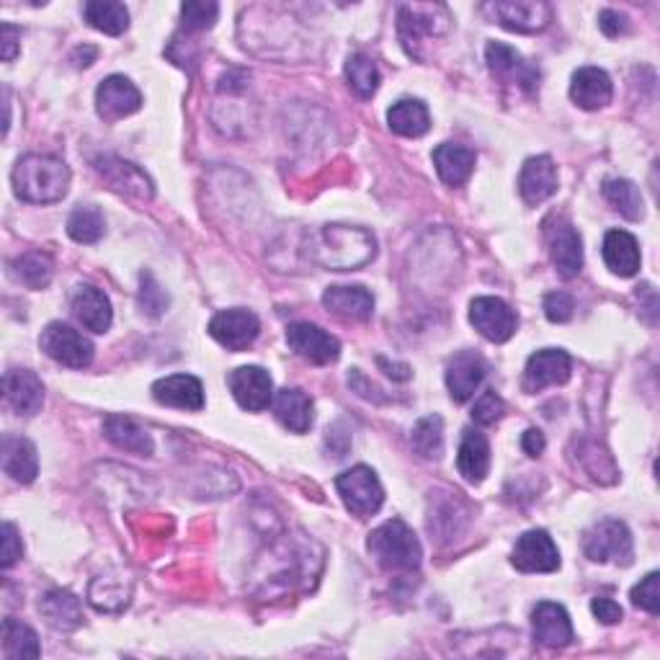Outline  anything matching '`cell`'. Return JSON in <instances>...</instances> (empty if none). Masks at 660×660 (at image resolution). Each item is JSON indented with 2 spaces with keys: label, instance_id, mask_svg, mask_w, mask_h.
<instances>
[{
  "label": "cell",
  "instance_id": "ba28073f",
  "mask_svg": "<svg viewBox=\"0 0 660 660\" xmlns=\"http://www.w3.org/2000/svg\"><path fill=\"white\" fill-rule=\"evenodd\" d=\"M544 238H547L550 258L555 263L557 274L563 279H576L584 269V240L570 220L552 214L544 222Z\"/></svg>",
  "mask_w": 660,
  "mask_h": 660
},
{
  "label": "cell",
  "instance_id": "7dc6e473",
  "mask_svg": "<svg viewBox=\"0 0 660 660\" xmlns=\"http://www.w3.org/2000/svg\"><path fill=\"white\" fill-rule=\"evenodd\" d=\"M21 552H24V547H21V537L16 532V527H13L11 521H5L3 523V559H0L5 570L13 568V565L19 563Z\"/></svg>",
  "mask_w": 660,
  "mask_h": 660
},
{
  "label": "cell",
  "instance_id": "8992f818",
  "mask_svg": "<svg viewBox=\"0 0 660 660\" xmlns=\"http://www.w3.org/2000/svg\"><path fill=\"white\" fill-rule=\"evenodd\" d=\"M449 13L444 5H400L398 9V34L403 42L405 52L421 60V47L426 39H434L447 28Z\"/></svg>",
  "mask_w": 660,
  "mask_h": 660
},
{
  "label": "cell",
  "instance_id": "6da1fadb",
  "mask_svg": "<svg viewBox=\"0 0 660 660\" xmlns=\"http://www.w3.org/2000/svg\"><path fill=\"white\" fill-rule=\"evenodd\" d=\"M13 191L19 199L32 204H52L70 189V168L64 161L55 155L32 153L19 157V163L13 165Z\"/></svg>",
  "mask_w": 660,
  "mask_h": 660
},
{
  "label": "cell",
  "instance_id": "9a60e30c",
  "mask_svg": "<svg viewBox=\"0 0 660 660\" xmlns=\"http://www.w3.org/2000/svg\"><path fill=\"white\" fill-rule=\"evenodd\" d=\"M511 565L521 573H555L559 568V550L544 529H532L516 540Z\"/></svg>",
  "mask_w": 660,
  "mask_h": 660
},
{
  "label": "cell",
  "instance_id": "4fadbf2b",
  "mask_svg": "<svg viewBox=\"0 0 660 660\" xmlns=\"http://www.w3.org/2000/svg\"><path fill=\"white\" fill-rule=\"evenodd\" d=\"M470 322L483 339L491 343H506L514 339L516 328H519V318L508 307L504 299L498 297H475L470 303Z\"/></svg>",
  "mask_w": 660,
  "mask_h": 660
},
{
  "label": "cell",
  "instance_id": "7c38bea8",
  "mask_svg": "<svg viewBox=\"0 0 660 660\" xmlns=\"http://www.w3.org/2000/svg\"><path fill=\"white\" fill-rule=\"evenodd\" d=\"M286 343H290L294 354L315 364V367H328V364L339 362L341 356L339 339L326 333L322 328L313 326V322H292L286 328Z\"/></svg>",
  "mask_w": 660,
  "mask_h": 660
},
{
  "label": "cell",
  "instance_id": "83f0119b",
  "mask_svg": "<svg viewBox=\"0 0 660 660\" xmlns=\"http://www.w3.org/2000/svg\"><path fill=\"white\" fill-rule=\"evenodd\" d=\"M3 472L21 485L34 483L39 475L37 447L24 436L5 434L3 436Z\"/></svg>",
  "mask_w": 660,
  "mask_h": 660
},
{
  "label": "cell",
  "instance_id": "52a82bcc",
  "mask_svg": "<svg viewBox=\"0 0 660 660\" xmlns=\"http://www.w3.org/2000/svg\"><path fill=\"white\" fill-rule=\"evenodd\" d=\"M39 346L52 362L70 369L91 367L93 351H96L81 330L70 328L68 322H49V326L42 330Z\"/></svg>",
  "mask_w": 660,
  "mask_h": 660
},
{
  "label": "cell",
  "instance_id": "3957f363",
  "mask_svg": "<svg viewBox=\"0 0 660 660\" xmlns=\"http://www.w3.org/2000/svg\"><path fill=\"white\" fill-rule=\"evenodd\" d=\"M367 550L385 570L411 573L421 568V542L403 519H390L382 527H377L369 534Z\"/></svg>",
  "mask_w": 660,
  "mask_h": 660
},
{
  "label": "cell",
  "instance_id": "ac0fdd59",
  "mask_svg": "<svg viewBox=\"0 0 660 660\" xmlns=\"http://www.w3.org/2000/svg\"><path fill=\"white\" fill-rule=\"evenodd\" d=\"M227 385L238 405L250 413L267 411L274 403V382H271L269 372L261 367H238L229 372Z\"/></svg>",
  "mask_w": 660,
  "mask_h": 660
},
{
  "label": "cell",
  "instance_id": "f907efd6",
  "mask_svg": "<svg viewBox=\"0 0 660 660\" xmlns=\"http://www.w3.org/2000/svg\"><path fill=\"white\" fill-rule=\"evenodd\" d=\"M19 39H21V28H16L13 24L0 26V45H3V60L5 62L16 60Z\"/></svg>",
  "mask_w": 660,
  "mask_h": 660
},
{
  "label": "cell",
  "instance_id": "60d3db41",
  "mask_svg": "<svg viewBox=\"0 0 660 660\" xmlns=\"http://www.w3.org/2000/svg\"><path fill=\"white\" fill-rule=\"evenodd\" d=\"M413 449L426 459H439L444 455V421L439 415H426L413 426Z\"/></svg>",
  "mask_w": 660,
  "mask_h": 660
},
{
  "label": "cell",
  "instance_id": "7402d4cb",
  "mask_svg": "<svg viewBox=\"0 0 660 660\" xmlns=\"http://www.w3.org/2000/svg\"><path fill=\"white\" fill-rule=\"evenodd\" d=\"M70 307L73 315L83 328L93 330V333H106L111 328L114 313L109 297L102 290L91 284H78L73 294H70Z\"/></svg>",
  "mask_w": 660,
  "mask_h": 660
},
{
  "label": "cell",
  "instance_id": "ee69618b",
  "mask_svg": "<svg viewBox=\"0 0 660 660\" xmlns=\"http://www.w3.org/2000/svg\"><path fill=\"white\" fill-rule=\"evenodd\" d=\"M504 413H506V403L500 400V394L495 390H487L475 400L470 415L478 426H493V423H498L500 419H504Z\"/></svg>",
  "mask_w": 660,
  "mask_h": 660
},
{
  "label": "cell",
  "instance_id": "681fc988",
  "mask_svg": "<svg viewBox=\"0 0 660 660\" xmlns=\"http://www.w3.org/2000/svg\"><path fill=\"white\" fill-rule=\"evenodd\" d=\"M591 612H593V616H597V620L601 624L622 622V606L616 604V601H612V599L597 597V599L591 601Z\"/></svg>",
  "mask_w": 660,
  "mask_h": 660
},
{
  "label": "cell",
  "instance_id": "f5cc1de1",
  "mask_svg": "<svg viewBox=\"0 0 660 660\" xmlns=\"http://www.w3.org/2000/svg\"><path fill=\"white\" fill-rule=\"evenodd\" d=\"M521 447L529 457H540L544 447H547V441H544V434L540 432V428H529V432L521 436Z\"/></svg>",
  "mask_w": 660,
  "mask_h": 660
},
{
  "label": "cell",
  "instance_id": "1f68e13d",
  "mask_svg": "<svg viewBox=\"0 0 660 660\" xmlns=\"http://www.w3.org/2000/svg\"><path fill=\"white\" fill-rule=\"evenodd\" d=\"M104 436L117 449L132 451V455L138 457H150L155 451L153 436H150L140 423L127 419V415H109V419L104 421Z\"/></svg>",
  "mask_w": 660,
  "mask_h": 660
},
{
  "label": "cell",
  "instance_id": "5bb4252c",
  "mask_svg": "<svg viewBox=\"0 0 660 660\" xmlns=\"http://www.w3.org/2000/svg\"><path fill=\"white\" fill-rule=\"evenodd\" d=\"M573 375V358L563 349H542L529 356L527 369H523L521 387L523 392L534 394L544 387L565 385Z\"/></svg>",
  "mask_w": 660,
  "mask_h": 660
},
{
  "label": "cell",
  "instance_id": "8fae6325",
  "mask_svg": "<svg viewBox=\"0 0 660 660\" xmlns=\"http://www.w3.org/2000/svg\"><path fill=\"white\" fill-rule=\"evenodd\" d=\"M485 62L493 78H498L500 83L516 85L523 93H537V89H540V70L532 62L523 60V55L516 52L514 47L491 42L485 47Z\"/></svg>",
  "mask_w": 660,
  "mask_h": 660
},
{
  "label": "cell",
  "instance_id": "f1b7e54d",
  "mask_svg": "<svg viewBox=\"0 0 660 660\" xmlns=\"http://www.w3.org/2000/svg\"><path fill=\"white\" fill-rule=\"evenodd\" d=\"M271 408H274L279 423L284 428H290L292 434H307L313 428V400L303 390H297V387H284V390L274 392Z\"/></svg>",
  "mask_w": 660,
  "mask_h": 660
},
{
  "label": "cell",
  "instance_id": "f546056e",
  "mask_svg": "<svg viewBox=\"0 0 660 660\" xmlns=\"http://www.w3.org/2000/svg\"><path fill=\"white\" fill-rule=\"evenodd\" d=\"M475 150L468 145H457V142H444L434 150L436 174L447 186H462L470 181L472 170H475Z\"/></svg>",
  "mask_w": 660,
  "mask_h": 660
},
{
  "label": "cell",
  "instance_id": "484cf974",
  "mask_svg": "<svg viewBox=\"0 0 660 660\" xmlns=\"http://www.w3.org/2000/svg\"><path fill=\"white\" fill-rule=\"evenodd\" d=\"M457 470L470 485H480L487 478V472H491V444H487L485 434H480L478 428H464L462 432Z\"/></svg>",
  "mask_w": 660,
  "mask_h": 660
},
{
  "label": "cell",
  "instance_id": "d6a6232c",
  "mask_svg": "<svg viewBox=\"0 0 660 660\" xmlns=\"http://www.w3.org/2000/svg\"><path fill=\"white\" fill-rule=\"evenodd\" d=\"M39 612L49 627L62 629V633H70V629H78L83 624L81 599L73 597L70 591H62V588L45 593V599L39 601Z\"/></svg>",
  "mask_w": 660,
  "mask_h": 660
},
{
  "label": "cell",
  "instance_id": "cb8c5ba5",
  "mask_svg": "<svg viewBox=\"0 0 660 660\" xmlns=\"http://www.w3.org/2000/svg\"><path fill=\"white\" fill-rule=\"evenodd\" d=\"M155 403L178 408V411H202L204 408V387L191 375L163 377L153 385Z\"/></svg>",
  "mask_w": 660,
  "mask_h": 660
},
{
  "label": "cell",
  "instance_id": "7a4b0ae2",
  "mask_svg": "<svg viewBox=\"0 0 660 660\" xmlns=\"http://www.w3.org/2000/svg\"><path fill=\"white\" fill-rule=\"evenodd\" d=\"M375 235L362 227L346 225L320 227L310 243V254L315 261L333 271H351L364 267V263L375 258Z\"/></svg>",
  "mask_w": 660,
  "mask_h": 660
},
{
  "label": "cell",
  "instance_id": "4316f807",
  "mask_svg": "<svg viewBox=\"0 0 660 660\" xmlns=\"http://www.w3.org/2000/svg\"><path fill=\"white\" fill-rule=\"evenodd\" d=\"M601 254H604V263L609 271L616 276L627 279L640 271V243H637L635 235H629L627 229H609L604 246H601Z\"/></svg>",
  "mask_w": 660,
  "mask_h": 660
},
{
  "label": "cell",
  "instance_id": "277c9868",
  "mask_svg": "<svg viewBox=\"0 0 660 660\" xmlns=\"http://www.w3.org/2000/svg\"><path fill=\"white\" fill-rule=\"evenodd\" d=\"M584 552L591 563L633 565L635 544L627 523L616 519H604L593 523L584 537Z\"/></svg>",
  "mask_w": 660,
  "mask_h": 660
},
{
  "label": "cell",
  "instance_id": "f35d334b",
  "mask_svg": "<svg viewBox=\"0 0 660 660\" xmlns=\"http://www.w3.org/2000/svg\"><path fill=\"white\" fill-rule=\"evenodd\" d=\"M604 197H606V202L622 214V217H627L633 222L643 220V214H645L643 193L633 181H627V178H612V181L604 184Z\"/></svg>",
  "mask_w": 660,
  "mask_h": 660
},
{
  "label": "cell",
  "instance_id": "bcb514c9",
  "mask_svg": "<svg viewBox=\"0 0 660 660\" xmlns=\"http://www.w3.org/2000/svg\"><path fill=\"white\" fill-rule=\"evenodd\" d=\"M542 307L550 322H568L573 318V310H576V299L568 292H550Z\"/></svg>",
  "mask_w": 660,
  "mask_h": 660
},
{
  "label": "cell",
  "instance_id": "4dcf8cb0",
  "mask_svg": "<svg viewBox=\"0 0 660 660\" xmlns=\"http://www.w3.org/2000/svg\"><path fill=\"white\" fill-rule=\"evenodd\" d=\"M322 305L339 318L369 320L375 313V297L364 286H328L322 294Z\"/></svg>",
  "mask_w": 660,
  "mask_h": 660
},
{
  "label": "cell",
  "instance_id": "30bf717a",
  "mask_svg": "<svg viewBox=\"0 0 660 660\" xmlns=\"http://www.w3.org/2000/svg\"><path fill=\"white\" fill-rule=\"evenodd\" d=\"M93 170L109 184V189L125 193V197L140 199V202H150L155 197V186L145 170L117 155L93 157Z\"/></svg>",
  "mask_w": 660,
  "mask_h": 660
},
{
  "label": "cell",
  "instance_id": "5b68a950",
  "mask_svg": "<svg viewBox=\"0 0 660 660\" xmlns=\"http://www.w3.org/2000/svg\"><path fill=\"white\" fill-rule=\"evenodd\" d=\"M335 491L343 498V506L358 519L377 514L385 504V487L379 483L377 472L367 464H356L335 478Z\"/></svg>",
  "mask_w": 660,
  "mask_h": 660
},
{
  "label": "cell",
  "instance_id": "2e32d148",
  "mask_svg": "<svg viewBox=\"0 0 660 660\" xmlns=\"http://www.w3.org/2000/svg\"><path fill=\"white\" fill-rule=\"evenodd\" d=\"M258 333H261V320L243 307L222 310L210 320V335L227 351L248 349L258 339Z\"/></svg>",
  "mask_w": 660,
  "mask_h": 660
},
{
  "label": "cell",
  "instance_id": "7bdbcfd3",
  "mask_svg": "<svg viewBox=\"0 0 660 660\" xmlns=\"http://www.w3.org/2000/svg\"><path fill=\"white\" fill-rule=\"evenodd\" d=\"M140 307L150 318H161L165 307H168V294H165L163 286L157 284L155 276L148 274V271H142L140 276Z\"/></svg>",
  "mask_w": 660,
  "mask_h": 660
},
{
  "label": "cell",
  "instance_id": "c3c4849f",
  "mask_svg": "<svg viewBox=\"0 0 660 660\" xmlns=\"http://www.w3.org/2000/svg\"><path fill=\"white\" fill-rule=\"evenodd\" d=\"M599 26H601V32L606 34V37H620V34L629 32V19L620 11L606 9V11L599 13Z\"/></svg>",
  "mask_w": 660,
  "mask_h": 660
},
{
  "label": "cell",
  "instance_id": "44dd1931",
  "mask_svg": "<svg viewBox=\"0 0 660 660\" xmlns=\"http://www.w3.org/2000/svg\"><path fill=\"white\" fill-rule=\"evenodd\" d=\"M557 165L550 155H537L529 157L527 163L521 165L519 174V193L521 199L529 207H537L542 202H547L552 193L557 191Z\"/></svg>",
  "mask_w": 660,
  "mask_h": 660
},
{
  "label": "cell",
  "instance_id": "836d02e7",
  "mask_svg": "<svg viewBox=\"0 0 660 660\" xmlns=\"http://www.w3.org/2000/svg\"><path fill=\"white\" fill-rule=\"evenodd\" d=\"M387 125L400 138H423L432 129V114H428L426 104L419 98H403V102L392 104L387 111Z\"/></svg>",
  "mask_w": 660,
  "mask_h": 660
},
{
  "label": "cell",
  "instance_id": "ffe728a7",
  "mask_svg": "<svg viewBox=\"0 0 660 660\" xmlns=\"http://www.w3.org/2000/svg\"><path fill=\"white\" fill-rule=\"evenodd\" d=\"M3 398L13 413L37 415L45 405V385L32 369H11L3 377Z\"/></svg>",
  "mask_w": 660,
  "mask_h": 660
},
{
  "label": "cell",
  "instance_id": "db71d44e",
  "mask_svg": "<svg viewBox=\"0 0 660 660\" xmlns=\"http://www.w3.org/2000/svg\"><path fill=\"white\" fill-rule=\"evenodd\" d=\"M377 364L387 372V377L398 379V382H405V379H411V367H408V364H390L382 356L377 358Z\"/></svg>",
  "mask_w": 660,
  "mask_h": 660
},
{
  "label": "cell",
  "instance_id": "603a6c76",
  "mask_svg": "<svg viewBox=\"0 0 660 660\" xmlns=\"http://www.w3.org/2000/svg\"><path fill=\"white\" fill-rule=\"evenodd\" d=\"M532 627L534 640L544 645V648H565V645L573 643L570 616L565 612V606L552 604V601H542V604L534 606Z\"/></svg>",
  "mask_w": 660,
  "mask_h": 660
},
{
  "label": "cell",
  "instance_id": "8d00e7d4",
  "mask_svg": "<svg viewBox=\"0 0 660 660\" xmlns=\"http://www.w3.org/2000/svg\"><path fill=\"white\" fill-rule=\"evenodd\" d=\"M3 656L9 660L39 658L42 645H39L37 633L16 620H5L3 622Z\"/></svg>",
  "mask_w": 660,
  "mask_h": 660
},
{
  "label": "cell",
  "instance_id": "ab89813d",
  "mask_svg": "<svg viewBox=\"0 0 660 660\" xmlns=\"http://www.w3.org/2000/svg\"><path fill=\"white\" fill-rule=\"evenodd\" d=\"M346 81H349V89L356 93L358 98H372L379 89V70L377 64L372 57L367 55H351L349 62H346Z\"/></svg>",
  "mask_w": 660,
  "mask_h": 660
},
{
  "label": "cell",
  "instance_id": "9c48e42d",
  "mask_svg": "<svg viewBox=\"0 0 660 660\" xmlns=\"http://www.w3.org/2000/svg\"><path fill=\"white\" fill-rule=\"evenodd\" d=\"M480 11L498 26L519 34H537L552 21V9L542 0H495V3H483Z\"/></svg>",
  "mask_w": 660,
  "mask_h": 660
},
{
  "label": "cell",
  "instance_id": "b9f144b4",
  "mask_svg": "<svg viewBox=\"0 0 660 660\" xmlns=\"http://www.w3.org/2000/svg\"><path fill=\"white\" fill-rule=\"evenodd\" d=\"M220 16L217 3H207V0H191L181 5V26L186 32H207L214 26Z\"/></svg>",
  "mask_w": 660,
  "mask_h": 660
},
{
  "label": "cell",
  "instance_id": "e575fe53",
  "mask_svg": "<svg viewBox=\"0 0 660 660\" xmlns=\"http://www.w3.org/2000/svg\"><path fill=\"white\" fill-rule=\"evenodd\" d=\"M83 19L96 32L109 34V37H119L129 26V11L125 9V3H117V0H91V3L83 5Z\"/></svg>",
  "mask_w": 660,
  "mask_h": 660
},
{
  "label": "cell",
  "instance_id": "74e56055",
  "mask_svg": "<svg viewBox=\"0 0 660 660\" xmlns=\"http://www.w3.org/2000/svg\"><path fill=\"white\" fill-rule=\"evenodd\" d=\"M106 233V222L104 214L98 207L83 204L75 207L68 217V235L75 243H83V246H91V243H98Z\"/></svg>",
  "mask_w": 660,
  "mask_h": 660
},
{
  "label": "cell",
  "instance_id": "d4e9b609",
  "mask_svg": "<svg viewBox=\"0 0 660 660\" xmlns=\"http://www.w3.org/2000/svg\"><path fill=\"white\" fill-rule=\"evenodd\" d=\"M612 96H614V85L606 70L580 68L578 73L573 75L570 98L576 102V106H580V109L586 111L604 109V106L612 102Z\"/></svg>",
  "mask_w": 660,
  "mask_h": 660
},
{
  "label": "cell",
  "instance_id": "f6af8a7d",
  "mask_svg": "<svg viewBox=\"0 0 660 660\" xmlns=\"http://www.w3.org/2000/svg\"><path fill=\"white\" fill-rule=\"evenodd\" d=\"M633 604L645 609L648 614H660V573H648L633 588Z\"/></svg>",
  "mask_w": 660,
  "mask_h": 660
},
{
  "label": "cell",
  "instance_id": "816d5d0a",
  "mask_svg": "<svg viewBox=\"0 0 660 660\" xmlns=\"http://www.w3.org/2000/svg\"><path fill=\"white\" fill-rule=\"evenodd\" d=\"M349 385L354 387V390H356L358 394H362V398H367V400H382V398H379V387H377V385H372L369 379L364 377L358 369H351Z\"/></svg>",
  "mask_w": 660,
  "mask_h": 660
},
{
  "label": "cell",
  "instance_id": "d6986e66",
  "mask_svg": "<svg viewBox=\"0 0 660 660\" xmlns=\"http://www.w3.org/2000/svg\"><path fill=\"white\" fill-rule=\"evenodd\" d=\"M485 362L483 356L475 354V351H459L449 358L447 364V390L451 394L455 403H468V400L475 398L478 387L483 385L485 379Z\"/></svg>",
  "mask_w": 660,
  "mask_h": 660
},
{
  "label": "cell",
  "instance_id": "d590c367",
  "mask_svg": "<svg viewBox=\"0 0 660 660\" xmlns=\"http://www.w3.org/2000/svg\"><path fill=\"white\" fill-rule=\"evenodd\" d=\"M13 276L19 279L21 284L28 286V290H45V286L52 282L55 274V263L47 254H39V250H32V254L19 256L16 261L11 263Z\"/></svg>",
  "mask_w": 660,
  "mask_h": 660
},
{
  "label": "cell",
  "instance_id": "e0dca14e",
  "mask_svg": "<svg viewBox=\"0 0 660 660\" xmlns=\"http://www.w3.org/2000/svg\"><path fill=\"white\" fill-rule=\"evenodd\" d=\"M142 109V93L125 75H109L96 89V111L104 121H119Z\"/></svg>",
  "mask_w": 660,
  "mask_h": 660
}]
</instances>
